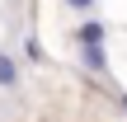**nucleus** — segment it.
I'll list each match as a JSON object with an SVG mask.
<instances>
[{
  "instance_id": "3",
  "label": "nucleus",
  "mask_w": 127,
  "mask_h": 122,
  "mask_svg": "<svg viewBox=\"0 0 127 122\" xmlns=\"http://www.w3.org/2000/svg\"><path fill=\"white\" fill-rule=\"evenodd\" d=\"M19 85V61L9 52H0V89H14Z\"/></svg>"
},
{
  "instance_id": "4",
  "label": "nucleus",
  "mask_w": 127,
  "mask_h": 122,
  "mask_svg": "<svg viewBox=\"0 0 127 122\" xmlns=\"http://www.w3.org/2000/svg\"><path fill=\"white\" fill-rule=\"evenodd\" d=\"M66 5H71V9H80V14H90V9H94V0H66Z\"/></svg>"
},
{
  "instance_id": "1",
  "label": "nucleus",
  "mask_w": 127,
  "mask_h": 122,
  "mask_svg": "<svg viewBox=\"0 0 127 122\" xmlns=\"http://www.w3.org/2000/svg\"><path fill=\"white\" fill-rule=\"evenodd\" d=\"M104 38H108V28H104L99 19H85V24L75 28V47H104Z\"/></svg>"
},
{
  "instance_id": "2",
  "label": "nucleus",
  "mask_w": 127,
  "mask_h": 122,
  "mask_svg": "<svg viewBox=\"0 0 127 122\" xmlns=\"http://www.w3.org/2000/svg\"><path fill=\"white\" fill-rule=\"evenodd\" d=\"M80 61H85V71L108 75V52H104V47H80Z\"/></svg>"
},
{
  "instance_id": "5",
  "label": "nucleus",
  "mask_w": 127,
  "mask_h": 122,
  "mask_svg": "<svg viewBox=\"0 0 127 122\" xmlns=\"http://www.w3.org/2000/svg\"><path fill=\"white\" fill-rule=\"evenodd\" d=\"M123 113H127V94H123Z\"/></svg>"
}]
</instances>
